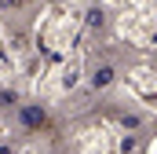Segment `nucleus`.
<instances>
[{
	"label": "nucleus",
	"mask_w": 157,
	"mask_h": 154,
	"mask_svg": "<svg viewBox=\"0 0 157 154\" xmlns=\"http://www.w3.org/2000/svg\"><path fill=\"white\" fill-rule=\"evenodd\" d=\"M110 77H113V70H99L95 74V84H110Z\"/></svg>",
	"instance_id": "nucleus-2"
},
{
	"label": "nucleus",
	"mask_w": 157,
	"mask_h": 154,
	"mask_svg": "<svg viewBox=\"0 0 157 154\" xmlns=\"http://www.w3.org/2000/svg\"><path fill=\"white\" fill-rule=\"evenodd\" d=\"M22 121H26V125H44V110H37V107H26V110H22Z\"/></svg>",
	"instance_id": "nucleus-1"
}]
</instances>
